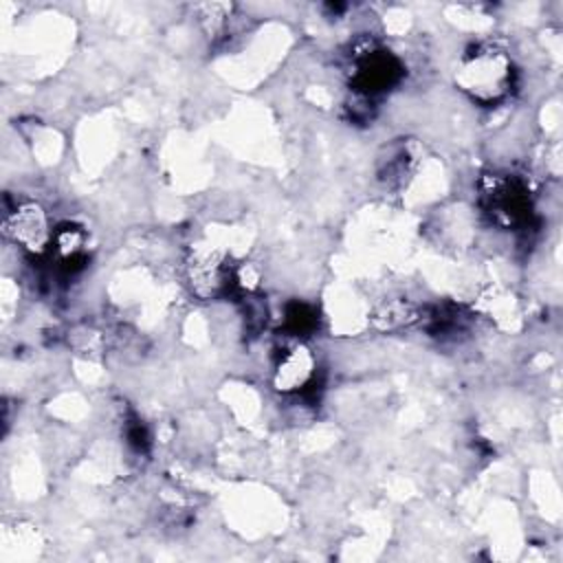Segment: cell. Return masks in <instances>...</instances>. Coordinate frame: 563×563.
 <instances>
[{
    "label": "cell",
    "mask_w": 563,
    "mask_h": 563,
    "mask_svg": "<svg viewBox=\"0 0 563 563\" xmlns=\"http://www.w3.org/2000/svg\"><path fill=\"white\" fill-rule=\"evenodd\" d=\"M187 279L200 299H211L229 284V268L220 253L196 249L187 260Z\"/></svg>",
    "instance_id": "3957f363"
},
{
    "label": "cell",
    "mask_w": 563,
    "mask_h": 563,
    "mask_svg": "<svg viewBox=\"0 0 563 563\" xmlns=\"http://www.w3.org/2000/svg\"><path fill=\"white\" fill-rule=\"evenodd\" d=\"M418 319V308L405 299H396L385 303L378 312H376V323L383 330H398L402 325H409Z\"/></svg>",
    "instance_id": "5b68a950"
},
{
    "label": "cell",
    "mask_w": 563,
    "mask_h": 563,
    "mask_svg": "<svg viewBox=\"0 0 563 563\" xmlns=\"http://www.w3.org/2000/svg\"><path fill=\"white\" fill-rule=\"evenodd\" d=\"M457 84L477 101H495L510 86V62L497 48H482L462 64Z\"/></svg>",
    "instance_id": "6da1fadb"
},
{
    "label": "cell",
    "mask_w": 563,
    "mask_h": 563,
    "mask_svg": "<svg viewBox=\"0 0 563 563\" xmlns=\"http://www.w3.org/2000/svg\"><path fill=\"white\" fill-rule=\"evenodd\" d=\"M4 233L31 253H44L53 244V229L37 202H22L4 218Z\"/></svg>",
    "instance_id": "7a4b0ae2"
},
{
    "label": "cell",
    "mask_w": 563,
    "mask_h": 563,
    "mask_svg": "<svg viewBox=\"0 0 563 563\" xmlns=\"http://www.w3.org/2000/svg\"><path fill=\"white\" fill-rule=\"evenodd\" d=\"M314 376V356L306 345H295L286 350V354L279 358L275 367V389L284 394H292L303 389Z\"/></svg>",
    "instance_id": "277c9868"
}]
</instances>
